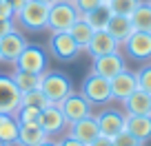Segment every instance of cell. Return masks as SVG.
Returning a JSON list of instances; mask_svg holds the SVG:
<instances>
[{"label": "cell", "instance_id": "1", "mask_svg": "<svg viewBox=\"0 0 151 146\" xmlns=\"http://www.w3.org/2000/svg\"><path fill=\"white\" fill-rule=\"evenodd\" d=\"M49 20V5H42L38 0H29L27 5L16 14V24H20L27 31H42L47 29Z\"/></svg>", "mask_w": 151, "mask_h": 146}, {"label": "cell", "instance_id": "2", "mask_svg": "<svg viewBox=\"0 0 151 146\" xmlns=\"http://www.w3.org/2000/svg\"><path fill=\"white\" fill-rule=\"evenodd\" d=\"M40 91L47 95V100L51 104H60L73 89H71V80L65 75V73L47 69L42 73V80H40Z\"/></svg>", "mask_w": 151, "mask_h": 146}, {"label": "cell", "instance_id": "3", "mask_svg": "<svg viewBox=\"0 0 151 146\" xmlns=\"http://www.w3.org/2000/svg\"><path fill=\"white\" fill-rule=\"evenodd\" d=\"M80 18L78 9L73 7V2L69 0H56L53 5H49V20H47V29L49 31H69L71 24Z\"/></svg>", "mask_w": 151, "mask_h": 146}, {"label": "cell", "instance_id": "4", "mask_svg": "<svg viewBox=\"0 0 151 146\" xmlns=\"http://www.w3.org/2000/svg\"><path fill=\"white\" fill-rule=\"evenodd\" d=\"M80 93L87 98L89 104H107L109 100H113L111 95V82L102 75H96V73H89V75L82 80V89Z\"/></svg>", "mask_w": 151, "mask_h": 146}, {"label": "cell", "instance_id": "5", "mask_svg": "<svg viewBox=\"0 0 151 146\" xmlns=\"http://www.w3.org/2000/svg\"><path fill=\"white\" fill-rule=\"evenodd\" d=\"M18 71H27V73H36V75H42L47 71V64H49V58L45 53L42 47L38 44H27L24 51L20 53V58L14 62Z\"/></svg>", "mask_w": 151, "mask_h": 146}, {"label": "cell", "instance_id": "6", "mask_svg": "<svg viewBox=\"0 0 151 146\" xmlns=\"http://www.w3.org/2000/svg\"><path fill=\"white\" fill-rule=\"evenodd\" d=\"M58 108L62 111V115H65V120H67L69 126L73 122H78V120L91 115V104L87 102V98L82 93H76V91H71V93L58 104Z\"/></svg>", "mask_w": 151, "mask_h": 146}, {"label": "cell", "instance_id": "7", "mask_svg": "<svg viewBox=\"0 0 151 146\" xmlns=\"http://www.w3.org/2000/svg\"><path fill=\"white\" fill-rule=\"evenodd\" d=\"M124 69H127L124 56H122L120 51H116V53H107V56L93 58L91 73H96V75H102V78H107V80H111V78H116L120 71H124Z\"/></svg>", "mask_w": 151, "mask_h": 146}, {"label": "cell", "instance_id": "8", "mask_svg": "<svg viewBox=\"0 0 151 146\" xmlns=\"http://www.w3.org/2000/svg\"><path fill=\"white\" fill-rule=\"evenodd\" d=\"M20 91L14 84L11 75H0V113L16 115L20 108Z\"/></svg>", "mask_w": 151, "mask_h": 146}, {"label": "cell", "instance_id": "9", "mask_svg": "<svg viewBox=\"0 0 151 146\" xmlns=\"http://www.w3.org/2000/svg\"><path fill=\"white\" fill-rule=\"evenodd\" d=\"M127 56L136 62H151V33L147 31H133L131 38L124 42Z\"/></svg>", "mask_w": 151, "mask_h": 146}, {"label": "cell", "instance_id": "10", "mask_svg": "<svg viewBox=\"0 0 151 146\" xmlns=\"http://www.w3.org/2000/svg\"><path fill=\"white\" fill-rule=\"evenodd\" d=\"M49 49H51V53L62 62L73 60V58L80 53V47L76 44V40L71 38L69 31H56L53 33L51 40H49Z\"/></svg>", "mask_w": 151, "mask_h": 146}, {"label": "cell", "instance_id": "11", "mask_svg": "<svg viewBox=\"0 0 151 146\" xmlns=\"http://www.w3.org/2000/svg\"><path fill=\"white\" fill-rule=\"evenodd\" d=\"M124 118H127V113H122V111H118V108H102V111L96 115L100 135L116 137L120 131H124Z\"/></svg>", "mask_w": 151, "mask_h": 146}, {"label": "cell", "instance_id": "12", "mask_svg": "<svg viewBox=\"0 0 151 146\" xmlns=\"http://www.w3.org/2000/svg\"><path fill=\"white\" fill-rule=\"evenodd\" d=\"M27 47V40L20 31H11L5 38H0V62H16L20 58V53Z\"/></svg>", "mask_w": 151, "mask_h": 146}, {"label": "cell", "instance_id": "13", "mask_svg": "<svg viewBox=\"0 0 151 146\" xmlns=\"http://www.w3.org/2000/svg\"><path fill=\"white\" fill-rule=\"evenodd\" d=\"M38 124H40V128L51 137V135H58V133L65 131L67 120H65V115H62V111L58 108V104H49L47 108L40 111V122Z\"/></svg>", "mask_w": 151, "mask_h": 146}, {"label": "cell", "instance_id": "14", "mask_svg": "<svg viewBox=\"0 0 151 146\" xmlns=\"http://www.w3.org/2000/svg\"><path fill=\"white\" fill-rule=\"evenodd\" d=\"M111 95L113 100H120V102H124V100L129 98V95L133 93V91H138V80H136V73L129 69L120 71L116 78H111Z\"/></svg>", "mask_w": 151, "mask_h": 146}, {"label": "cell", "instance_id": "15", "mask_svg": "<svg viewBox=\"0 0 151 146\" xmlns=\"http://www.w3.org/2000/svg\"><path fill=\"white\" fill-rule=\"evenodd\" d=\"M69 135H73L76 140H80L82 144H91V142L100 135V128H98V122H96V115H87V118L73 122V124H71Z\"/></svg>", "mask_w": 151, "mask_h": 146}, {"label": "cell", "instance_id": "16", "mask_svg": "<svg viewBox=\"0 0 151 146\" xmlns=\"http://www.w3.org/2000/svg\"><path fill=\"white\" fill-rule=\"evenodd\" d=\"M124 131H129L142 144L151 140V115H129L124 118Z\"/></svg>", "mask_w": 151, "mask_h": 146}, {"label": "cell", "instance_id": "17", "mask_svg": "<svg viewBox=\"0 0 151 146\" xmlns=\"http://www.w3.org/2000/svg\"><path fill=\"white\" fill-rule=\"evenodd\" d=\"M104 31H107L120 47H124V42L131 38L133 27H131V20H129L127 16H111V20H109V24H107Z\"/></svg>", "mask_w": 151, "mask_h": 146}, {"label": "cell", "instance_id": "18", "mask_svg": "<svg viewBox=\"0 0 151 146\" xmlns=\"http://www.w3.org/2000/svg\"><path fill=\"white\" fill-rule=\"evenodd\" d=\"M116 51H120V44L107 31H96L91 42H89V47H87V53H91L93 58L107 56V53H116Z\"/></svg>", "mask_w": 151, "mask_h": 146}, {"label": "cell", "instance_id": "19", "mask_svg": "<svg viewBox=\"0 0 151 146\" xmlns=\"http://www.w3.org/2000/svg\"><path fill=\"white\" fill-rule=\"evenodd\" d=\"M124 111L129 115H151V95L145 91H133L127 100H124Z\"/></svg>", "mask_w": 151, "mask_h": 146}, {"label": "cell", "instance_id": "20", "mask_svg": "<svg viewBox=\"0 0 151 146\" xmlns=\"http://www.w3.org/2000/svg\"><path fill=\"white\" fill-rule=\"evenodd\" d=\"M49 135L40 128V124H20V133H18V146H38L47 142Z\"/></svg>", "mask_w": 151, "mask_h": 146}, {"label": "cell", "instance_id": "21", "mask_svg": "<svg viewBox=\"0 0 151 146\" xmlns=\"http://www.w3.org/2000/svg\"><path fill=\"white\" fill-rule=\"evenodd\" d=\"M69 33H71V38L76 40V44L80 47V51H87V47H89V42H91V38H93V33H96V29L91 27L89 22H87L85 18H78L73 24H71V29H69Z\"/></svg>", "mask_w": 151, "mask_h": 146}, {"label": "cell", "instance_id": "22", "mask_svg": "<svg viewBox=\"0 0 151 146\" xmlns=\"http://www.w3.org/2000/svg\"><path fill=\"white\" fill-rule=\"evenodd\" d=\"M111 16H113V11H111V7H109V2H102V5H98L93 11L85 14L82 18H85L96 31H104L107 24H109V20H111Z\"/></svg>", "mask_w": 151, "mask_h": 146}, {"label": "cell", "instance_id": "23", "mask_svg": "<svg viewBox=\"0 0 151 146\" xmlns=\"http://www.w3.org/2000/svg\"><path fill=\"white\" fill-rule=\"evenodd\" d=\"M129 20H131L133 31H147V33H151V5L142 0L140 5L133 9V14L129 16Z\"/></svg>", "mask_w": 151, "mask_h": 146}, {"label": "cell", "instance_id": "24", "mask_svg": "<svg viewBox=\"0 0 151 146\" xmlns=\"http://www.w3.org/2000/svg\"><path fill=\"white\" fill-rule=\"evenodd\" d=\"M11 80H14V84L18 86L20 93H27V91H36L40 89V80H42V75H36V73H27V71H14V75H11Z\"/></svg>", "mask_w": 151, "mask_h": 146}, {"label": "cell", "instance_id": "25", "mask_svg": "<svg viewBox=\"0 0 151 146\" xmlns=\"http://www.w3.org/2000/svg\"><path fill=\"white\" fill-rule=\"evenodd\" d=\"M18 133H20V124L14 115H7L5 122L0 124V142L5 146H14L18 142Z\"/></svg>", "mask_w": 151, "mask_h": 146}, {"label": "cell", "instance_id": "26", "mask_svg": "<svg viewBox=\"0 0 151 146\" xmlns=\"http://www.w3.org/2000/svg\"><path fill=\"white\" fill-rule=\"evenodd\" d=\"M49 104L51 102L47 100V95H45L40 89L27 91V93L20 95V106H33V108H38V111H42V108H47Z\"/></svg>", "mask_w": 151, "mask_h": 146}, {"label": "cell", "instance_id": "27", "mask_svg": "<svg viewBox=\"0 0 151 146\" xmlns=\"http://www.w3.org/2000/svg\"><path fill=\"white\" fill-rule=\"evenodd\" d=\"M140 2L142 0H109V7H111L113 16H127L129 18Z\"/></svg>", "mask_w": 151, "mask_h": 146}, {"label": "cell", "instance_id": "28", "mask_svg": "<svg viewBox=\"0 0 151 146\" xmlns=\"http://www.w3.org/2000/svg\"><path fill=\"white\" fill-rule=\"evenodd\" d=\"M14 118L18 120V124H38L40 122V111L33 106H20Z\"/></svg>", "mask_w": 151, "mask_h": 146}, {"label": "cell", "instance_id": "29", "mask_svg": "<svg viewBox=\"0 0 151 146\" xmlns=\"http://www.w3.org/2000/svg\"><path fill=\"white\" fill-rule=\"evenodd\" d=\"M136 80H138V89L151 95V64H147V66L142 64L136 71Z\"/></svg>", "mask_w": 151, "mask_h": 146}, {"label": "cell", "instance_id": "30", "mask_svg": "<svg viewBox=\"0 0 151 146\" xmlns=\"http://www.w3.org/2000/svg\"><path fill=\"white\" fill-rule=\"evenodd\" d=\"M111 142H113V146H145L140 140H136L129 131H120L116 137H111Z\"/></svg>", "mask_w": 151, "mask_h": 146}, {"label": "cell", "instance_id": "31", "mask_svg": "<svg viewBox=\"0 0 151 146\" xmlns=\"http://www.w3.org/2000/svg\"><path fill=\"white\" fill-rule=\"evenodd\" d=\"M71 2H73V7L78 9L80 16L89 14V11H93L98 5H102V0H71Z\"/></svg>", "mask_w": 151, "mask_h": 146}, {"label": "cell", "instance_id": "32", "mask_svg": "<svg viewBox=\"0 0 151 146\" xmlns=\"http://www.w3.org/2000/svg\"><path fill=\"white\" fill-rule=\"evenodd\" d=\"M0 20H16V11L7 0H0Z\"/></svg>", "mask_w": 151, "mask_h": 146}, {"label": "cell", "instance_id": "33", "mask_svg": "<svg viewBox=\"0 0 151 146\" xmlns=\"http://www.w3.org/2000/svg\"><path fill=\"white\" fill-rule=\"evenodd\" d=\"M11 31H18L16 20H0V38H5L7 33H11Z\"/></svg>", "mask_w": 151, "mask_h": 146}, {"label": "cell", "instance_id": "34", "mask_svg": "<svg viewBox=\"0 0 151 146\" xmlns=\"http://www.w3.org/2000/svg\"><path fill=\"white\" fill-rule=\"evenodd\" d=\"M56 146H87V144H82L80 140H76L73 135H65L62 140L56 142Z\"/></svg>", "mask_w": 151, "mask_h": 146}, {"label": "cell", "instance_id": "35", "mask_svg": "<svg viewBox=\"0 0 151 146\" xmlns=\"http://www.w3.org/2000/svg\"><path fill=\"white\" fill-rule=\"evenodd\" d=\"M87 146H113V142H111V137H104V135H98L91 144H87Z\"/></svg>", "mask_w": 151, "mask_h": 146}, {"label": "cell", "instance_id": "36", "mask_svg": "<svg viewBox=\"0 0 151 146\" xmlns=\"http://www.w3.org/2000/svg\"><path fill=\"white\" fill-rule=\"evenodd\" d=\"M7 2H9V5H11V7H14V11H16V14H18V11H20V9H22V7H24V5H27L29 0H7Z\"/></svg>", "mask_w": 151, "mask_h": 146}, {"label": "cell", "instance_id": "37", "mask_svg": "<svg viewBox=\"0 0 151 146\" xmlns=\"http://www.w3.org/2000/svg\"><path fill=\"white\" fill-rule=\"evenodd\" d=\"M38 146H56V144H53L51 140H47V142H42V144H38Z\"/></svg>", "mask_w": 151, "mask_h": 146}, {"label": "cell", "instance_id": "38", "mask_svg": "<svg viewBox=\"0 0 151 146\" xmlns=\"http://www.w3.org/2000/svg\"><path fill=\"white\" fill-rule=\"evenodd\" d=\"M38 2H42V5H53L56 0H38Z\"/></svg>", "mask_w": 151, "mask_h": 146}, {"label": "cell", "instance_id": "39", "mask_svg": "<svg viewBox=\"0 0 151 146\" xmlns=\"http://www.w3.org/2000/svg\"><path fill=\"white\" fill-rule=\"evenodd\" d=\"M5 118H7V115H2V113H0V124H2V122H5Z\"/></svg>", "mask_w": 151, "mask_h": 146}, {"label": "cell", "instance_id": "40", "mask_svg": "<svg viewBox=\"0 0 151 146\" xmlns=\"http://www.w3.org/2000/svg\"><path fill=\"white\" fill-rule=\"evenodd\" d=\"M102 2H109V0H102Z\"/></svg>", "mask_w": 151, "mask_h": 146}, {"label": "cell", "instance_id": "41", "mask_svg": "<svg viewBox=\"0 0 151 146\" xmlns=\"http://www.w3.org/2000/svg\"><path fill=\"white\" fill-rule=\"evenodd\" d=\"M147 2H149V5H151V0H147Z\"/></svg>", "mask_w": 151, "mask_h": 146}, {"label": "cell", "instance_id": "42", "mask_svg": "<svg viewBox=\"0 0 151 146\" xmlns=\"http://www.w3.org/2000/svg\"><path fill=\"white\" fill-rule=\"evenodd\" d=\"M0 146H5V144H0Z\"/></svg>", "mask_w": 151, "mask_h": 146}, {"label": "cell", "instance_id": "43", "mask_svg": "<svg viewBox=\"0 0 151 146\" xmlns=\"http://www.w3.org/2000/svg\"><path fill=\"white\" fill-rule=\"evenodd\" d=\"M69 2H71V0H69Z\"/></svg>", "mask_w": 151, "mask_h": 146}]
</instances>
